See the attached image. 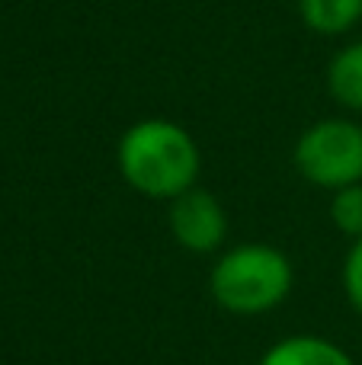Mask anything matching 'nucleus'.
I'll list each match as a JSON object with an SVG mask.
<instances>
[{
    "label": "nucleus",
    "instance_id": "obj_1",
    "mask_svg": "<svg viewBox=\"0 0 362 365\" xmlns=\"http://www.w3.org/2000/svg\"><path fill=\"white\" fill-rule=\"evenodd\" d=\"M115 164L135 192L173 202L199 182L202 154L196 138L180 122L141 119L122 132Z\"/></svg>",
    "mask_w": 362,
    "mask_h": 365
},
{
    "label": "nucleus",
    "instance_id": "obj_4",
    "mask_svg": "<svg viewBox=\"0 0 362 365\" xmlns=\"http://www.w3.org/2000/svg\"><path fill=\"white\" fill-rule=\"evenodd\" d=\"M170 234L190 253H215L228 237V212L209 189L192 186L190 192L177 195L167 212Z\"/></svg>",
    "mask_w": 362,
    "mask_h": 365
},
{
    "label": "nucleus",
    "instance_id": "obj_5",
    "mask_svg": "<svg viewBox=\"0 0 362 365\" xmlns=\"http://www.w3.org/2000/svg\"><path fill=\"white\" fill-rule=\"evenodd\" d=\"M260 365H356L343 346L314 334H295L263 353Z\"/></svg>",
    "mask_w": 362,
    "mask_h": 365
},
{
    "label": "nucleus",
    "instance_id": "obj_6",
    "mask_svg": "<svg viewBox=\"0 0 362 365\" xmlns=\"http://www.w3.org/2000/svg\"><path fill=\"white\" fill-rule=\"evenodd\" d=\"M327 90L350 113H362V38L350 42L327 64Z\"/></svg>",
    "mask_w": 362,
    "mask_h": 365
},
{
    "label": "nucleus",
    "instance_id": "obj_8",
    "mask_svg": "<svg viewBox=\"0 0 362 365\" xmlns=\"http://www.w3.org/2000/svg\"><path fill=\"white\" fill-rule=\"evenodd\" d=\"M331 221L340 234H346L350 240L362 237V182L343 186L333 192L331 199Z\"/></svg>",
    "mask_w": 362,
    "mask_h": 365
},
{
    "label": "nucleus",
    "instance_id": "obj_7",
    "mask_svg": "<svg viewBox=\"0 0 362 365\" xmlns=\"http://www.w3.org/2000/svg\"><path fill=\"white\" fill-rule=\"evenodd\" d=\"M299 13L318 36H343L362 19V0H299Z\"/></svg>",
    "mask_w": 362,
    "mask_h": 365
},
{
    "label": "nucleus",
    "instance_id": "obj_2",
    "mask_svg": "<svg viewBox=\"0 0 362 365\" xmlns=\"http://www.w3.org/2000/svg\"><path fill=\"white\" fill-rule=\"evenodd\" d=\"M295 282L292 259L269 244H237L215 259L209 289L218 308L257 317L279 308Z\"/></svg>",
    "mask_w": 362,
    "mask_h": 365
},
{
    "label": "nucleus",
    "instance_id": "obj_3",
    "mask_svg": "<svg viewBox=\"0 0 362 365\" xmlns=\"http://www.w3.org/2000/svg\"><path fill=\"white\" fill-rule=\"evenodd\" d=\"M311 186L337 192L362 182V125L353 119H321L299 135L292 154Z\"/></svg>",
    "mask_w": 362,
    "mask_h": 365
},
{
    "label": "nucleus",
    "instance_id": "obj_9",
    "mask_svg": "<svg viewBox=\"0 0 362 365\" xmlns=\"http://www.w3.org/2000/svg\"><path fill=\"white\" fill-rule=\"evenodd\" d=\"M343 292L350 298L353 311L362 317V237L353 240L350 253L343 259Z\"/></svg>",
    "mask_w": 362,
    "mask_h": 365
}]
</instances>
